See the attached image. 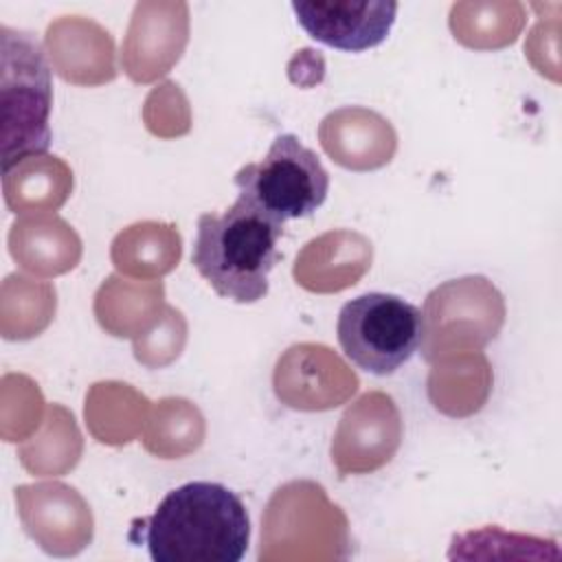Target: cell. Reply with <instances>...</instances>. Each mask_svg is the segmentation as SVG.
Here are the masks:
<instances>
[{
    "instance_id": "6da1fadb",
    "label": "cell",
    "mask_w": 562,
    "mask_h": 562,
    "mask_svg": "<svg viewBox=\"0 0 562 562\" xmlns=\"http://www.w3.org/2000/svg\"><path fill=\"white\" fill-rule=\"evenodd\" d=\"M143 527L154 562H239L250 544L246 505L211 481L171 490Z\"/></svg>"
},
{
    "instance_id": "7a4b0ae2",
    "label": "cell",
    "mask_w": 562,
    "mask_h": 562,
    "mask_svg": "<svg viewBox=\"0 0 562 562\" xmlns=\"http://www.w3.org/2000/svg\"><path fill=\"white\" fill-rule=\"evenodd\" d=\"M281 235L283 224L239 193L222 215L198 217L191 261L222 299L255 303L268 294Z\"/></svg>"
},
{
    "instance_id": "3957f363",
    "label": "cell",
    "mask_w": 562,
    "mask_h": 562,
    "mask_svg": "<svg viewBox=\"0 0 562 562\" xmlns=\"http://www.w3.org/2000/svg\"><path fill=\"white\" fill-rule=\"evenodd\" d=\"M2 173L50 147L53 81L42 44L29 31L0 26Z\"/></svg>"
},
{
    "instance_id": "277c9868",
    "label": "cell",
    "mask_w": 562,
    "mask_h": 562,
    "mask_svg": "<svg viewBox=\"0 0 562 562\" xmlns=\"http://www.w3.org/2000/svg\"><path fill=\"white\" fill-rule=\"evenodd\" d=\"M336 336L340 349L358 369L391 375L419 349L424 318L402 296L367 292L340 307Z\"/></svg>"
},
{
    "instance_id": "5b68a950",
    "label": "cell",
    "mask_w": 562,
    "mask_h": 562,
    "mask_svg": "<svg viewBox=\"0 0 562 562\" xmlns=\"http://www.w3.org/2000/svg\"><path fill=\"white\" fill-rule=\"evenodd\" d=\"M233 180L241 195L281 224L310 217L329 191L321 158L294 134H279L263 160L244 165Z\"/></svg>"
},
{
    "instance_id": "8992f818",
    "label": "cell",
    "mask_w": 562,
    "mask_h": 562,
    "mask_svg": "<svg viewBox=\"0 0 562 562\" xmlns=\"http://www.w3.org/2000/svg\"><path fill=\"white\" fill-rule=\"evenodd\" d=\"M303 31L331 48L362 53L382 44L395 22L397 2L391 0H312L292 2Z\"/></svg>"
},
{
    "instance_id": "52a82bcc",
    "label": "cell",
    "mask_w": 562,
    "mask_h": 562,
    "mask_svg": "<svg viewBox=\"0 0 562 562\" xmlns=\"http://www.w3.org/2000/svg\"><path fill=\"white\" fill-rule=\"evenodd\" d=\"M400 435L393 400L384 393H367L342 415L331 443V459L340 474L371 472L393 457Z\"/></svg>"
}]
</instances>
